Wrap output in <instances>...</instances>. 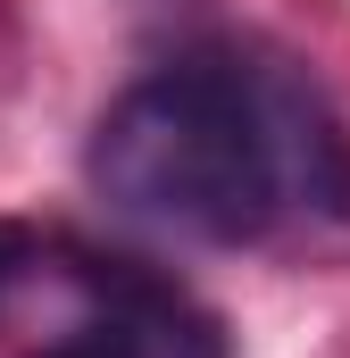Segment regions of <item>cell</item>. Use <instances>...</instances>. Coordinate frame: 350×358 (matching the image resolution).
Masks as SVG:
<instances>
[{
  "label": "cell",
  "instance_id": "obj_3",
  "mask_svg": "<svg viewBox=\"0 0 350 358\" xmlns=\"http://www.w3.org/2000/svg\"><path fill=\"white\" fill-rule=\"evenodd\" d=\"M34 267H42V234L34 225H0V317L17 308V292L34 283Z\"/></svg>",
  "mask_w": 350,
  "mask_h": 358
},
{
  "label": "cell",
  "instance_id": "obj_1",
  "mask_svg": "<svg viewBox=\"0 0 350 358\" xmlns=\"http://www.w3.org/2000/svg\"><path fill=\"white\" fill-rule=\"evenodd\" d=\"M84 176L134 225L259 242L284 217H350V134L300 67L259 50H183L108 100Z\"/></svg>",
  "mask_w": 350,
  "mask_h": 358
},
{
  "label": "cell",
  "instance_id": "obj_2",
  "mask_svg": "<svg viewBox=\"0 0 350 358\" xmlns=\"http://www.w3.org/2000/svg\"><path fill=\"white\" fill-rule=\"evenodd\" d=\"M59 283H67V325L34 358H225V325L209 300H192L175 275L125 250H84L50 242Z\"/></svg>",
  "mask_w": 350,
  "mask_h": 358
}]
</instances>
